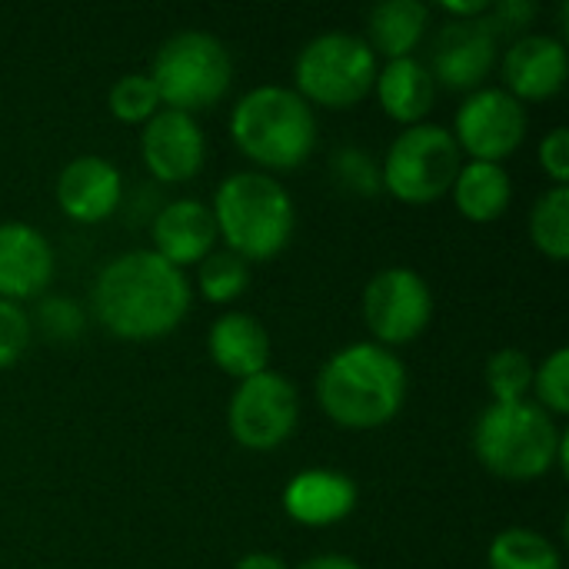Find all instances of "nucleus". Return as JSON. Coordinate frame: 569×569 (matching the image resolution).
Returning <instances> with one entry per match:
<instances>
[{
    "label": "nucleus",
    "instance_id": "obj_10",
    "mask_svg": "<svg viewBox=\"0 0 569 569\" xmlns=\"http://www.w3.org/2000/svg\"><path fill=\"white\" fill-rule=\"evenodd\" d=\"M363 323L373 343L393 350L413 343L433 320V290L410 267H383L363 290Z\"/></svg>",
    "mask_w": 569,
    "mask_h": 569
},
{
    "label": "nucleus",
    "instance_id": "obj_22",
    "mask_svg": "<svg viewBox=\"0 0 569 569\" xmlns=\"http://www.w3.org/2000/svg\"><path fill=\"white\" fill-rule=\"evenodd\" d=\"M453 207L470 223H497L513 200V180L503 163L467 160L450 187Z\"/></svg>",
    "mask_w": 569,
    "mask_h": 569
},
{
    "label": "nucleus",
    "instance_id": "obj_33",
    "mask_svg": "<svg viewBox=\"0 0 569 569\" xmlns=\"http://www.w3.org/2000/svg\"><path fill=\"white\" fill-rule=\"evenodd\" d=\"M540 167L553 180V187L569 183V127H553L540 140Z\"/></svg>",
    "mask_w": 569,
    "mask_h": 569
},
{
    "label": "nucleus",
    "instance_id": "obj_11",
    "mask_svg": "<svg viewBox=\"0 0 569 569\" xmlns=\"http://www.w3.org/2000/svg\"><path fill=\"white\" fill-rule=\"evenodd\" d=\"M527 130V107L503 87H480L467 93L450 127L460 153L480 163H503L513 157L523 147Z\"/></svg>",
    "mask_w": 569,
    "mask_h": 569
},
{
    "label": "nucleus",
    "instance_id": "obj_30",
    "mask_svg": "<svg viewBox=\"0 0 569 569\" xmlns=\"http://www.w3.org/2000/svg\"><path fill=\"white\" fill-rule=\"evenodd\" d=\"M37 327L50 337V340H77L87 327L83 310L70 300V297H47L37 307Z\"/></svg>",
    "mask_w": 569,
    "mask_h": 569
},
{
    "label": "nucleus",
    "instance_id": "obj_34",
    "mask_svg": "<svg viewBox=\"0 0 569 569\" xmlns=\"http://www.w3.org/2000/svg\"><path fill=\"white\" fill-rule=\"evenodd\" d=\"M440 10L447 13V20H480V17H487L490 0H467V3L450 0V3H440Z\"/></svg>",
    "mask_w": 569,
    "mask_h": 569
},
{
    "label": "nucleus",
    "instance_id": "obj_9",
    "mask_svg": "<svg viewBox=\"0 0 569 569\" xmlns=\"http://www.w3.org/2000/svg\"><path fill=\"white\" fill-rule=\"evenodd\" d=\"M297 423H300V393L283 373L263 370L237 383L227 407V427L243 450L270 453L293 437Z\"/></svg>",
    "mask_w": 569,
    "mask_h": 569
},
{
    "label": "nucleus",
    "instance_id": "obj_29",
    "mask_svg": "<svg viewBox=\"0 0 569 569\" xmlns=\"http://www.w3.org/2000/svg\"><path fill=\"white\" fill-rule=\"evenodd\" d=\"M330 167H333L337 183L347 187L350 193L373 197V193L383 190L380 187V163L367 150H360V147H340L333 153V163Z\"/></svg>",
    "mask_w": 569,
    "mask_h": 569
},
{
    "label": "nucleus",
    "instance_id": "obj_7",
    "mask_svg": "<svg viewBox=\"0 0 569 569\" xmlns=\"http://www.w3.org/2000/svg\"><path fill=\"white\" fill-rule=\"evenodd\" d=\"M380 60L363 37L330 30L307 40L293 60V90L310 107L347 110L373 93Z\"/></svg>",
    "mask_w": 569,
    "mask_h": 569
},
{
    "label": "nucleus",
    "instance_id": "obj_18",
    "mask_svg": "<svg viewBox=\"0 0 569 569\" xmlns=\"http://www.w3.org/2000/svg\"><path fill=\"white\" fill-rule=\"evenodd\" d=\"M150 233H153V253L180 270L197 267L203 257L213 253V247L220 240L210 203L193 200V197H180V200H170L167 207H160Z\"/></svg>",
    "mask_w": 569,
    "mask_h": 569
},
{
    "label": "nucleus",
    "instance_id": "obj_5",
    "mask_svg": "<svg viewBox=\"0 0 569 569\" xmlns=\"http://www.w3.org/2000/svg\"><path fill=\"white\" fill-rule=\"evenodd\" d=\"M230 137L260 173H287L310 160L317 147V113L293 87L260 83L237 100Z\"/></svg>",
    "mask_w": 569,
    "mask_h": 569
},
{
    "label": "nucleus",
    "instance_id": "obj_4",
    "mask_svg": "<svg viewBox=\"0 0 569 569\" xmlns=\"http://www.w3.org/2000/svg\"><path fill=\"white\" fill-rule=\"evenodd\" d=\"M217 237L247 263L283 253L297 230V207L290 190L260 170H237L223 177L210 203Z\"/></svg>",
    "mask_w": 569,
    "mask_h": 569
},
{
    "label": "nucleus",
    "instance_id": "obj_36",
    "mask_svg": "<svg viewBox=\"0 0 569 569\" xmlns=\"http://www.w3.org/2000/svg\"><path fill=\"white\" fill-rule=\"evenodd\" d=\"M233 569H290L283 563V557H277V553H267V550H253V553H247V557H240L237 560V567Z\"/></svg>",
    "mask_w": 569,
    "mask_h": 569
},
{
    "label": "nucleus",
    "instance_id": "obj_25",
    "mask_svg": "<svg viewBox=\"0 0 569 569\" xmlns=\"http://www.w3.org/2000/svg\"><path fill=\"white\" fill-rule=\"evenodd\" d=\"M250 287V263L237 253H230L227 247L223 250H213L210 257H203L197 263V290L203 300L217 303V307H227V303H237Z\"/></svg>",
    "mask_w": 569,
    "mask_h": 569
},
{
    "label": "nucleus",
    "instance_id": "obj_31",
    "mask_svg": "<svg viewBox=\"0 0 569 569\" xmlns=\"http://www.w3.org/2000/svg\"><path fill=\"white\" fill-rule=\"evenodd\" d=\"M30 337H33L30 313L20 303L0 300V370L3 367H13L27 353Z\"/></svg>",
    "mask_w": 569,
    "mask_h": 569
},
{
    "label": "nucleus",
    "instance_id": "obj_15",
    "mask_svg": "<svg viewBox=\"0 0 569 569\" xmlns=\"http://www.w3.org/2000/svg\"><path fill=\"white\" fill-rule=\"evenodd\" d=\"M57 207L73 223H103L123 200V173L100 153H80L57 173Z\"/></svg>",
    "mask_w": 569,
    "mask_h": 569
},
{
    "label": "nucleus",
    "instance_id": "obj_13",
    "mask_svg": "<svg viewBox=\"0 0 569 569\" xmlns=\"http://www.w3.org/2000/svg\"><path fill=\"white\" fill-rule=\"evenodd\" d=\"M140 157L153 180L187 183L203 170L207 133L193 113L160 107L140 133Z\"/></svg>",
    "mask_w": 569,
    "mask_h": 569
},
{
    "label": "nucleus",
    "instance_id": "obj_24",
    "mask_svg": "<svg viewBox=\"0 0 569 569\" xmlns=\"http://www.w3.org/2000/svg\"><path fill=\"white\" fill-rule=\"evenodd\" d=\"M530 240L533 247L563 263L569 257V187H550L537 197L530 210Z\"/></svg>",
    "mask_w": 569,
    "mask_h": 569
},
{
    "label": "nucleus",
    "instance_id": "obj_32",
    "mask_svg": "<svg viewBox=\"0 0 569 569\" xmlns=\"http://www.w3.org/2000/svg\"><path fill=\"white\" fill-rule=\"evenodd\" d=\"M537 13H540V10H537L533 0H500V3H490L487 23H490V30L497 33V40H503V37L517 40V37L530 33Z\"/></svg>",
    "mask_w": 569,
    "mask_h": 569
},
{
    "label": "nucleus",
    "instance_id": "obj_19",
    "mask_svg": "<svg viewBox=\"0 0 569 569\" xmlns=\"http://www.w3.org/2000/svg\"><path fill=\"white\" fill-rule=\"evenodd\" d=\"M207 350H210L213 367L233 377L237 383L270 370V357H273L267 327L253 313H243V310H230L213 320L207 333Z\"/></svg>",
    "mask_w": 569,
    "mask_h": 569
},
{
    "label": "nucleus",
    "instance_id": "obj_28",
    "mask_svg": "<svg viewBox=\"0 0 569 569\" xmlns=\"http://www.w3.org/2000/svg\"><path fill=\"white\" fill-rule=\"evenodd\" d=\"M533 403L543 407L553 420L569 413V350L557 347L550 357H543L540 367H533Z\"/></svg>",
    "mask_w": 569,
    "mask_h": 569
},
{
    "label": "nucleus",
    "instance_id": "obj_17",
    "mask_svg": "<svg viewBox=\"0 0 569 569\" xmlns=\"http://www.w3.org/2000/svg\"><path fill=\"white\" fill-rule=\"evenodd\" d=\"M357 483L343 470L310 467L287 480L280 503L283 513L300 527H333L357 510Z\"/></svg>",
    "mask_w": 569,
    "mask_h": 569
},
{
    "label": "nucleus",
    "instance_id": "obj_20",
    "mask_svg": "<svg viewBox=\"0 0 569 569\" xmlns=\"http://www.w3.org/2000/svg\"><path fill=\"white\" fill-rule=\"evenodd\" d=\"M373 93L383 107V113L400 127L427 123V113L437 100V80L430 67L417 57L383 60L373 80Z\"/></svg>",
    "mask_w": 569,
    "mask_h": 569
},
{
    "label": "nucleus",
    "instance_id": "obj_23",
    "mask_svg": "<svg viewBox=\"0 0 569 569\" xmlns=\"http://www.w3.org/2000/svg\"><path fill=\"white\" fill-rule=\"evenodd\" d=\"M490 569H563L560 550L530 527H507L487 550Z\"/></svg>",
    "mask_w": 569,
    "mask_h": 569
},
{
    "label": "nucleus",
    "instance_id": "obj_35",
    "mask_svg": "<svg viewBox=\"0 0 569 569\" xmlns=\"http://www.w3.org/2000/svg\"><path fill=\"white\" fill-rule=\"evenodd\" d=\"M293 569H363L357 560L343 557V553H317L310 560H303L300 567Z\"/></svg>",
    "mask_w": 569,
    "mask_h": 569
},
{
    "label": "nucleus",
    "instance_id": "obj_14",
    "mask_svg": "<svg viewBox=\"0 0 569 569\" xmlns=\"http://www.w3.org/2000/svg\"><path fill=\"white\" fill-rule=\"evenodd\" d=\"M503 90L527 103H543L567 87L569 53L567 43L550 33H523L507 43L500 57Z\"/></svg>",
    "mask_w": 569,
    "mask_h": 569
},
{
    "label": "nucleus",
    "instance_id": "obj_8",
    "mask_svg": "<svg viewBox=\"0 0 569 569\" xmlns=\"http://www.w3.org/2000/svg\"><path fill=\"white\" fill-rule=\"evenodd\" d=\"M463 167V153L440 123L403 127L380 163V187L410 207H427L450 197V187Z\"/></svg>",
    "mask_w": 569,
    "mask_h": 569
},
{
    "label": "nucleus",
    "instance_id": "obj_6",
    "mask_svg": "<svg viewBox=\"0 0 569 569\" xmlns=\"http://www.w3.org/2000/svg\"><path fill=\"white\" fill-rule=\"evenodd\" d=\"M150 80L167 110L197 117L227 97L233 83V57L220 37L207 30H180L153 53Z\"/></svg>",
    "mask_w": 569,
    "mask_h": 569
},
{
    "label": "nucleus",
    "instance_id": "obj_26",
    "mask_svg": "<svg viewBox=\"0 0 569 569\" xmlns=\"http://www.w3.org/2000/svg\"><path fill=\"white\" fill-rule=\"evenodd\" d=\"M487 390L493 403H517L530 400L533 390V363L523 350L503 347L487 360Z\"/></svg>",
    "mask_w": 569,
    "mask_h": 569
},
{
    "label": "nucleus",
    "instance_id": "obj_27",
    "mask_svg": "<svg viewBox=\"0 0 569 569\" xmlns=\"http://www.w3.org/2000/svg\"><path fill=\"white\" fill-rule=\"evenodd\" d=\"M107 107L120 123H147L163 103L150 73H123L107 93Z\"/></svg>",
    "mask_w": 569,
    "mask_h": 569
},
{
    "label": "nucleus",
    "instance_id": "obj_2",
    "mask_svg": "<svg viewBox=\"0 0 569 569\" xmlns=\"http://www.w3.org/2000/svg\"><path fill=\"white\" fill-rule=\"evenodd\" d=\"M407 387V363L393 350L360 340L320 367L317 403L340 430H380L403 410Z\"/></svg>",
    "mask_w": 569,
    "mask_h": 569
},
{
    "label": "nucleus",
    "instance_id": "obj_21",
    "mask_svg": "<svg viewBox=\"0 0 569 569\" xmlns=\"http://www.w3.org/2000/svg\"><path fill=\"white\" fill-rule=\"evenodd\" d=\"M430 30V7L420 0H383L367 17V47L377 60L413 57L420 40Z\"/></svg>",
    "mask_w": 569,
    "mask_h": 569
},
{
    "label": "nucleus",
    "instance_id": "obj_1",
    "mask_svg": "<svg viewBox=\"0 0 569 569\" xmlns=\"http://www.w3.org/2000/svg\"><path fill=\"white\" fill-rule=\"evenodd\" d=\"M187 270L153 250H127L107 260L93 280V317L120 340H160L190 313Z\"/></svg>",
    "mask_w": 569,
    "mask_h": 569
},
{
    "label": "nucleus",
    "instance_id": "obj_16",
    "mask_svg": "<svg viewBox=\"0 0 569 569\" xmlns=\"http://www.w3.org/2000/svg\"><path fill=\"white\" fill-rule=\"evenodd\" d=\"M53 247L37 227L23 220L0 223V300L23 303L40 297L53 280Z\"/></svg>",
    "mask_w": 569,
    "mask_h": 569
},
{
    "label": "nucleus",
    "instance_id": "obj_12",
    "mask_svg": "<svg viewBox=\"0 0 569 569\" xmlns=\"http://www.w3.org/2000/svg\"><path fill=\"white\" fill-rule=\"evenodd\" d=\"M500 60V40L490 30L487 17L480 20H443L430 50V73L437 83L457 93H473L487 87Z\"/></svg>",
    "mask_w": 569,
    "mask_h": 569
},
{
    "label": "nucleus",
    "instance_id": "obj_3",
    "mask_svg": "<svg viewBox=\"0 0 569 569\" xmlns=\"http://www.w3.org/2000/svg\"><path fill=\"white\" fill-rule=\"evenodd\" d=\"M473 453L487 473L507 483H533L553 467L567 473V430L533 400L490 403L473 427Z\"/></svg>",
    "mask_w": 569,
    "mask_h": 569
}]
</instances>
